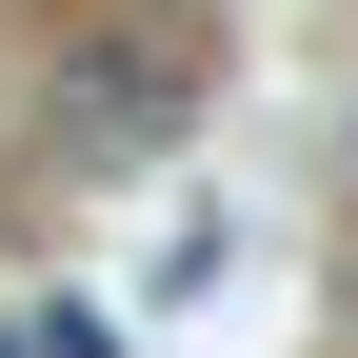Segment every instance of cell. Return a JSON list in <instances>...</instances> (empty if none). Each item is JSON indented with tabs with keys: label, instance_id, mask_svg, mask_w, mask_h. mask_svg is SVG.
<instances>
[{
	"label": "cell",
	"instance_id": "6da1fadb",
	"mask_svg": "<svg viewBox=\"0 0 358 358\" xmlns=\"http://www.w3.org/2000/svg\"><path fill=\"white\" fill-rule=\"evenodd\" d=\"M179 120H199V60H179V40H80V60H60V159H159L179 140Z\"/></svg>",
	"mask_w": 358,
	"mask_h": 358
},
{
	"label": "cell",
	"instance_id": "7a4b0ae2",
	"mask_svg": "<svg viewBox=\"0 0 358 358\" xmlns=\"http://www.w3.org/2000/svg\"><path fill=\"white\" fill-rule=\"evenodd\" d=\"M0 358H40V319H0Z\"/></svg>",
	"mask_w": 358,
	"mask_h": 358
}]
</instances>
